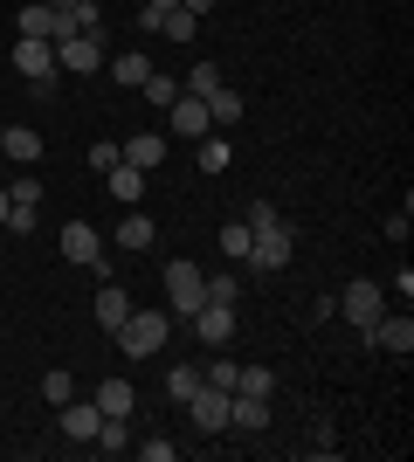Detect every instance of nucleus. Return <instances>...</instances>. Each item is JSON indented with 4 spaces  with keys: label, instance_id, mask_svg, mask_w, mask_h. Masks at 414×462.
I'll use <instances>...</instances> for the list:
<instances>
[{
    "label": "nucleus",
    "instance_id": "obj_40",
    "mask_svg": "<svg viewBox=\"0 0 414 462\" xmlns=\"http://www.w3.org/2000/svg\"><path fill=\"white\" fill-rule=\"evenodd\" d=\"M0 228H7V187H0Z\"/></svg>",
    "mask_w": 414,
    "mask_h": 462
},
{
    "label": "nucleus",
    "instance_id": "obj_34",
    "mask_svg": "<svg viewBox=\"0 0 414 462\" xmlns=\"http://www.w3.org/2000/svg\"><path fill=\"white\" fill-rule=\"evenodd\" d=\"M242 221H249V228H270V221H283V214H276V200H249Z\"/></svg>",
    "mask_w": 414,
    "mask_h": 462
},
{
    "label": "nucleus",
    "instance_id": "obj_38",
    "mask_svg": "<svg viewBox=\"0 0 414 462\" xmlns=\"http://www.w3.org/2000/svg\"><path fill=\"white\" fill-rule=\"evenodd\" d=\"M179 7H187V14H215L221 0H179Z\"/></svg>",
    "mask_w": 414,
    "mask_h": 462
},
{
    "label": "nucleus",
    "instance_id": "obj_28",
    "mask_svg": "<svg viewBox=\"0 0 414 462\" xmlns=\"http://www.w3.org/2000/svg\"><path fill=\"white\" fill-rule=\"evenodd\" d=\"M97 448H104V456H124V421H118V414H104V428H97Z\"/></svg>",
    "mask_w": 414,
    "mask_h": 462
},
{
    "label": "nucleus",
    "instance_id": "obj_36",
    "mask_svg": "<svg viewBox=\"0 0 414 462\" xmlns=\"http://www.w3.org/2000/svg\"><path fill=\"white\" fill-rule=\"evenodd\" d=\"M90 166H97V173H111V166H118V145H111V138H97V145H90Z\"/></svg>",
    "mask_w": 414,
    "mask_h": 462
},
{
    "label": "nucleus",
    "instance_id": "obj_5",
    "mask_svg": "<svg viewBox=\"0 0 414 462\" xmlns=\"http://www.w3.org/2000/svg\"><path fill=\"white\" fill-rule=\"evenodd\" d=\"M228 401H235V393H228V386H207V380L187 393V414H194L200 435H221V428H228Z\"/></svg>",
    "mask_w": 414,
    "mask_h": 462
},
{
    "label": "nucleus",
    "instance_id": "obj_10",
    "mask_svg": "<svg viewBox=\"0 0 414 462\" xmlns=\"http://www.w3.org/2000/svg\"><path fill=\"white\" fill-rule=\"evenodd\" d=\"M97 255H104V235L90 228V221H62V263H83V270H90Z\"/></svg>",
    "mask_w": 414,
    "mask_h": 462
},
{
    "label": "nucleus",
    "instance_id": "obj_23",
    "mask_svg": "<svg viewBox=\"0 0 414 462\" xmlns=\"http://www.w3.org/2000/svg\"><path fill=\"white\" fill-rule=\"evenodd\" d=\"M7 187V208H41V180L35 173H14V180H0Z\"/></svg>",
    "mask_w": 414,
    "mask_h": 462
},
{
    "label": "nucleus",
    "instance_id": "obj_6",
    "mask_svg": "<svg viewBox=\"0 0 414 462\" xmlns=\"http://www.w3.org/2000/svg\"><path fill=\"white\" fill-rule=\"evenodd\" d=\"M290 221H270V228H256V242H249V270H283L290 263Z\"/></svg>",
    "mask_w": 414,
    "mask_h": 462
},
{
    "label": "nucleus",
    "instance_id": "obj_24",
    "mask_svg": "<svg viewBox=\"0 0 414 462\" xmlns=\"http://www.w3.org/2000/svg\"><path fill=\"white\" fill-rule=\"evenodd\" d=\"M104 69H111V77L124 83V90H138V83L152 77V62H145V56H111V62H104Z\"/></svg>",
    "mask_w": 414,
    "mask_h": 462
},
{
    "label": "nucleus",
    "instance_id": "obj_21",
    "mask_svg": "<svg viewBox=\"0 0 414 462\" xmlns=\"http://www.w3.org/2000/svg\"><path fill=\"white\" fill-rule=\"evenodd\" d=\"M132 407H138V393H132L124 380H104V386H97V414H118V421H124Z\"/></svg>",
    "mask_w": 414,
    "mask_h": 462
},
{
    "label": "nucleus",
    "instance_id": "obj_16",
    "mask_svg": "<svg viewBox=\"0 0 414 462\" xmlns=\"http://www.w3.org/2000/svg\"><path fill=\"white\" fill-rule=\"evenodd\" d=\"M200 104H207V125H215V132H235V125H242V97L228 90V83H215Z\"/></svg>",
    "mask_w": 414,
    "mask_h": 462
},
{
    "label": "nucleus",
    "instance_id": "obj_30",
    "mask_svg": "<svg viewBox=\"0 0 414 462\" xmlns=\"http://www.w3.org/2000/svg\"><path fill=\"white\" fill-rule=\"evenodd\" d=\"M215 83H221V69H215V62H194V77H187V97H207Z\"/></svg>",
    "mask_w": 414,
    "mask_h": 462
},
{
    "label": "nucleus",
    "instance_id": "obj_22",
    "mask_svg": "<svg viewBox=\"0 0 414 462\" xmlns=\"http://www.w3.org/2000/svg\"><path fill=\"white\" fill-rule=\"evenodd\" d=\"M249 242H256L249 221H221V255H228V263H249Z\"/></svg>",
    "mask_w": 414,
    "mask_h": 462
},
{
    "label": "nucleus",
    "instance_id": "obj_19",
    "mask_svg": "<svg viewBox=\"0 0 414 462\" xmlns=\"http://www.w3.org/2000/svg\"><path fill=\"white\" fill-rule=\"evenodd\" d=\"M152 235H159V221H145L138 208H124V221H118V249H152Z\"/></svg>",
    "mask_w": 414,
    "mask_h": 462
},
{
    "label": "nucleus",
    "instance_id": "obj_26",
    "mask_svg": "<svg viewBox=\"0 0 414 462\" xmlns=\"http://www.w3.org/2000/svg\"><path fill=\"white\" fill-rule=\"evenodd\" d=\"M235 393H262V401H270V393H276V373L270 366H242L235 373Z\"/></svg>",
    "mask_w": 414,
    "mask_h": 462
},
{
    "label": "nucleus",
    "instance_id": "obj_17",
    "mask_svg": "<svg viewBox=\"0 0 414 462\" xmlns=\"http://www.w3.org/2000/svg\"><path fill=\"white\" fill-rule=\"evenodd\" d=\"M104 187H111V200H118V208H138V200H145V173H138V166H111V173H104Z\"/></svg>",
    "mask_w": 414,
    "mask_h": 462
},
{
    "label": "nucleus",
    "instance_id": "obj_12",
    "mask_svg": "<svg viewBox=\"0 0 414 462\" xmlns=\"http://www.w3.org/2000/svg\"><path fill=\"white\" fill-rule=\"evenodd\" d=\"M194 331L207 338V346H228V338H235V304H200L194 310Z\"/></svg>",
    "mask_w": 414,
    "mask_h": 462
},
{
    "label": "nucleus",
    "instance_id": "obj_3",
    "mask_svg": "<svg viewBox=\"0 0 414 462\" xmlns=\"http://www.w3.org/2000/svg\"><path fill=\"white\" fill-rule=\"evenodd\" d=\"M332 304L345 310V325H353V331H366L380 310H387V290H380L373 276H359V283H345V297H332Z\"/></svg>",
    "mask_w": 414,
    "mask_h": 462
},
{
    "label": "nucleus",
    "instance_id": "obj_8",
    "mask_svg": "<svg viewBox=\"0 0 414 462\" xmlns=\"http://www.w3.org/2000/svg\"><path fill=\"white\" fill-rule=\"evenodd\" d=\"M14 69H21V83L56 77V49H49L41 35H14Z\"/></svg>",
    "mask_w": 414,
    "mask_h": 462
},
{
    "label": "nucleus",
    "instance_id": "obj_20",
    "mask_svg": "<svg viewBox=\"0 0 414 462\" xmlns=\"http://www.w3.org/2000/svg\"><path fill=\"white\" fill-rule=\"evenodd\" d=\"M159 35H166V42H179V49H187V42L200 35V14H187V7H166V14H159Z\"/></svg>",
    "mask_w": 414,
    "mask_h": 462
},
{
    "label": "nucleus",
    "instance_id": "obj_41",
    "mask_svg": "<svg viewBox=\"0 0 414 462\" xmlns=\"http://www.w3.org/2000/svg\"><path fill=\"white\" fill-rule=\"evenodd\" d=\"M0 173H7V159H0Z\"/></svg>",
    "mask_w": 414,
    "mask_h": 462
},
{
    "label": "nucleus",
    "instance_id": "obj_32",
    "mask_svg": "<svg viewBox=\"0 0 414 462\" xmlns=\"http://www.w3.org/2000/svg\"><path fill=\"white\" fill-rule=\"evenodd\" d=\"M235 297H242L235 276H207V304H235Z\"/></svg>",
    "mask_w": 414,
    "mask_h": 462
},
{
    "label": "nucleus",
    "instance_id": "obj_15",
    "mask_svg": "<svg viewBox=\"0 0 414 462\" xmlns=\"http://www.w3.org/2000/svg\"><path fill=\"white\" fill-rule=\"evenodd\" d=\"M228 428L262 435V428H270V401H262V393H235V401H228Z\"/></svg>",
    "mask_w": 414,
    "mask_h": 462
},
{
    "label": "nucleus",
    "instance_id": "obj_14",
    "mask_svg": "<svg viewBox=\"0 0 414 462\" xmlns=\"http://www.w3.org/2000/svg\"><path fill=\"white\" fill-rule=\"evenodd\" d=\"M0 159H7V166H35V159H41V132L7 125V132H0Z\"/></svg>",
    "mask_w": 414,
    "mask_h": 462
},
{
    "label": "nucleus",
    "instance_id": "obj_33",
    "mask_svg": "<svg viewBox=\"0 0 414 462\" xmlns=\"http://www.w3.org/2000/svg\"><path fill=\"white\" fill-rule=\"evenodd\" d=\"M41 393H49V401H77V380H69V373H49V380H41Z\"/></svg>",
    "mask_w": 414,
    "mask_h": 462
},
{
    "label": "nucleus",
    "instance_id": "obj_4",
    "mask_svg": "<svg viewBox=\"0 0 414 462\" xmlns=\"http://www.w3.org/2000/svg\"><path fill=\"white\" fill-rule=\"evenodd\" d=\"M166 304H173L179 318H194V310L207 304V276H200L194 263H166Z\"/></svg>",
    "mask_w": 414,
    "mask_h": 462
},
{
    "label": "nucleus",
    "instance_id": "obj_29",
    "mask_svg": "<svg viewBox=\"0 0 414 462\" xmlns=\"http://www.w3.org/2000/svg\"><path fill=\"white\" fill-rule=\"evenodd\" d=\"M194 386H200V366H173V373H166V393H173V401H187Z\"/></svg>",
    "mask_w": 414,
    "mask_h": 462
},
{
    "label": "nucleus",
    "instance_id": "obj_37",
    "mask_svg": "<svg viewBox=\"0 0 414 462\" xmlns=\"http://www.w3.org/2000/svg\"><path fill=\"white\" fill-rule=\"evenodd\" d=\"M7 228H14V235H35L41 221H35V208H7Z\"/></svg>",
    "mask_w": 414,
    "mask_h": 462
},
{
    "label": "nucleus",
    "instance_id": "obj_2",
    "mask_svg": "<svg viewBox=\"0 0 414 462\" xmlns=\"http://www.w3.org/2000/svg\"><path fill=\"white\" fill-rule=\"evenodd\" d=\"M104 62H111V42H104V35H69V42H56V69H69V77H97Z\"/></svg>",
    "mask_w": 414,
    "mask_h": 462
},
{
    "label": "nucleus",
    "instance_id": "obj_11",
    "mask_svg": "<svg viewBox=\"0 0 414 462\" xmlns=\"http://www.w3.org/2000/svg\"><path fill=\"white\" fill-rule=\"evenodd\" d=\"M97 428H104L97 401H62V435L69 442H97Z\"/></svg>",
    "mask_w": 414,
    "mask_h": 462
},
{
    "label": "nucleus",
    "instance_id": "obj_7",
    "mask_svg": "<svg viewBox=\"0 0 414 462\" xmlns=\"http://www.w3.org/2000/svg\"><path fill=\"white\" fill-rule=\"evenodd\" d=\"M366 338H373L380 352H394V359H408V352H414V318H408V310H380L373 325H366Z\"/></svg>",
    "mask_w": 414,
    "mask_h": 462
},
{
    "label": "nucleus",
    "instance_id": "obj_1",
    "mask_svg": "<svg viewBox=\"0 0 414 462\" xmlns=\"http://www.w3.org/2000/svg\"><path fill=\"white\" fill-rule=\"evenodd\" d=\"M111 338L124 346V359H152V352L173 338V318H166V310H132V318H124Z\"/></svg>",
    "mask_w": 414,
    "mask_h": 462
},
{
    "label": "nucleus",
    "instance_id": "obj_35",
    "mask_svg": "<svg viewBox=\"0 0 414 462\" xmlns=\"http://www.w3.org/2000/svg\"><path fill=\"white\" fill-rule=\"evenodd\" d=\"M138 456H145V462H173V456H179V448H173V442H166V435H152V442H138Z\"/></svg>",
    "mask_w": 414,
    "mask_h": 462
},
{
    "label": "nucleus",
    "instance_id": "obj_13",
    "mask_svg": "<svg viewBox=\"0 0 414 462\" xmlns=\"http://www.w3.org/2000/svg\"><path fill=\"white\" fill-rule=\"evenodd\" d=\"M118 159H124V166H138V173H145V166H166V132H138V138H124Z\"/></svg>",
    "mask_w": 414,
    "mask_h": 462
},
{
    "label": "nucleus",
    "instance_id": "obj_27",
    "mask_svg": "<svg viewBox=\"0 0 414 462\" xmlns=\"http://www.w3.org/2000/svg\"><path fill=\"white\" fill-rule=\"evenodd\" d=\"M138 90H145V104H159V111H166V104L179 97V83H173V77H159V69H152V77L138 83Z\"/></svg>",
    "mask_w": 414,
    "mask_h": 462
},
{
    "label": "nucleus",
    "instance_id": "obj_31",
    "mask_svg": "<svg viewBox=\"0 0 414 462\" xmlns=\"http://www.w3.org/2000/svg\"><path fill=\"white\" fill-rule=\"evenodd\" d=\"M235 359H215V366H200V380H207V386H228V393H235Z\"/></svg>",
    "mask_w": 414,
    "mask_h": 462
},
{
    "label": "nucleus",
    "instance_id": "obj_18",
    "mask_svg": "<svg viewBox=\"0 0 414 462\" xmlns=\"http://www.w3.org/2000/svg\"><path fill=\"white\" fill-rule=\"evenodd\" d=\"M124 318H132V297H124L118 283H104V290H97V325H104V331H118Z\"/></svg>",
    "mask_w": 414,
    "mask_h": 462
},
{
    "label": "nucleus",
    "instance_id": "obj_39",
    "mask_svg": "<svg viewBox=\"0 0 414 462\" xmlns=\"http://www.w3.org/2000/svg\"><path fill=\"white\" fill-rule=\"evenodd\" d=\"M145 7H159V14H166V7H179V0H145Z\"/></svg>",
    "mask_w": 414,
    "mask_h": 462
},
{
    "label": "nucleus",
    "instance_id": "obj_25",
    "mask_svg": "<svg viewBox=\"0 0 414 462\" xmlns=\"http://www.w3.org/2000/svg\"><path fill=\"white\" fill-rule=\"evenodd\" d=\"M194 166H200V173H228V138L207 132V138H200V159H194Z\"/></svg>",
    "mask_w": 414,
    "mask_h": 462
},
{
    "label": "nucleus",
    "instance_id": "obj_9",
    "mask_svg": "<svg viewBox=\"0 0 414 462\" xmlns=\"http://www.w3.org/2000/svg\"><path fill=\"white\" fill-rule=\"evenodd\" d=\"M166 125H173V138H207V132H215V125H207V104L187 97V90L166 104Z\"/></svg>",
    "mask_w": 414,
    "mask_h": 462
}]
</instances>
